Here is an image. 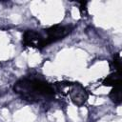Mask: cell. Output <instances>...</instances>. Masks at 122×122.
I'll list each match as a JSON object with an SVG mask.
<instances>
[{"mask_svg":"<svg viewBox=\"0 0 122 122\" xmlns=\"http://www.w3.org/2000/svg\"><path fill=\"white\" fill-rule=\"evenodd\" d=\"M60 93H64L70 96L71 101L77 107L83 106L88 100V92L86 89L79 83L60 82L55 85V89Z\"/></svg>","mask_w":122,"mask_h":122,"instance_id":"cell-2","label":"cell"},{"mask_svg":"<svg viewBox=\"0 0 122 122\" xmlns=\"http://www.w3.org/2000/svg\"><path fill=\"white\" fill-rule=\"evenodd\" d=\"M13 91L30 102L49 101L54 96V88L40 76H25L13 85Z\"/></svg>","mask_w":122,"mask_h":122,"instance_id":"cell-1","label":"cell"},{"mask_svg":"<svg viewBox=\"0 0 122 122\" xmlns=\"http://www.w3.org/2000/svg\"><path fill=\"white\" fill-rule=\"evenodd\" d=\"M73 28L71 25H54L44 30L43 36L45 38V45L48 46L57 42L72 31Z\"/></svg>","mask_w":122,"mask_h":122,"instance_id":"cell-3","label":"cell"},{"mask_svg":"<svg viewBox=\"0 0 122 122\" xmlns=\"http://www.w3.org/2000/svg\"><path fill=\"white\" fill-rule=\"evenodd\" d=\"M102 84L104 86H112V87H114V86H117V85H120L121 84V77H120V71H114V72H112V74L108 75L102 82Z\"/></svg>","mask_w":122,"mask_h":122,"instance_id":"cell-5","label":"cell"},{"mask_svg":"<svg viewBox=\"0 0 122 122\" xmlns=\"http://www.w3.org/2000/svg\"><path fill=\"white\" fill-rule=\"evenodd\" d=\"M110 98L112 101L115 104H120L121 103V84L112 87L111 92H110Z\"/></svg>","mask_w":122,"mask_h":122,"instance_id":"cell-6","label":"cell"},{"mask_svg":"<svg viewBox=\"0 0 122 122\" xmlns=\"http://www.w3.org/2000/svg\"><path fill=\"white\" fill-rule=\"evenodd\" d=\"M112 63H113V66H114L115 71H120V68H121V57H120V54L119 53H116L114 55Z\"/></svg>","mask_w":122,"mask_h":122,"instance_id":"cell-7","label":"cell"},{"mask_svg":"<svg viewBox=\"0 0 122 122\" xmlns=\"http://www.w3.org/2000/svg\"><path fill=\"white\" fill-rule=\"evenodd\" d=\"M80 4H81V6H80V8H79L80 13H81V16H84V15L87 14V8H86L87 3H86V2H81Z\"/></svg>","mask_w":122,"mask_h":122,"instance_id":"cell-8","label":"cell"},{"mask_svg":"<svg viewBox=\"0 0 122 122\" xmlns=\"http://www.w3.org/2000/svg\"><path fill=\"white\" fill-rule=\"evenodd\" d=\"M22 44L24 47L34 48V49H43L46 47L45 38L42 32L36 31L34 30H27L23 33Z\"/></svg>","mask_w":122,"mask_h":122,"instance_id":"cell-4","label":"cell"}]
</instances>
